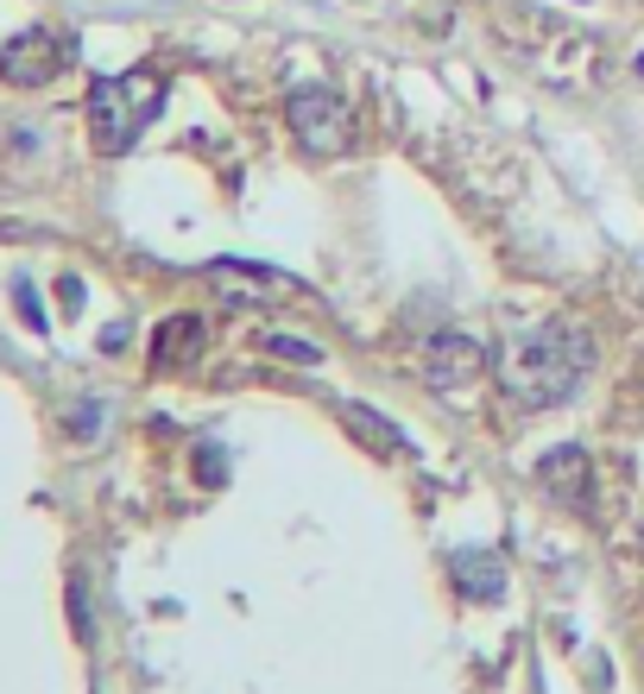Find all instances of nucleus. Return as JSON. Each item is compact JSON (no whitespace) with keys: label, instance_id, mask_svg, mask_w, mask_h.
<instances>
[{"label":"nucleus","instance_id":"nucleus-3","mask_svg":"<svg viewBox=\"0 0 644 694\" xmlns=\"http://www.w3.org/2000/svg\"><path fill=\"white\" fill-rule=\"evenodd\" d=\"M284 121H291V133H297V146L309 158H336L354 139V107L341 102L336 89H297L291 107H284Z\"/></svg>","mask_w":644,"mask_h":694},{"label":"nucleus","instance_id":"nucleus-12","mask_svg":"<svg viewBox=\"0 0 644 694\" xmlns=\"http://www.w3.org/2000/svg\"><path fill=\"white\" fill-rule=\"evenodd\" d=\"M639 77H644V57H639Z\"/></svg>","mask_w":644,"mask_h":694},{"label":"nucleus","instance_id":"nucleus-9","mask_svg":"<svg viewBox=\"0 0 644 694\" xmlns=\"http://www.w3.org/2000/svg\"><path fill=\"white\" fill-rule=\"evenodd\" d=\"M341 423H348L361 442H373L380 455H398V448H405V442H398V430H392L380 411H366V405H341Z\"/></svg>","mask_w":644,"mask_h":694},{"label":"nucleus","instance_id":"nucleus-4","mask_svg":"<svg viewBox=\"0 0 644 694\" xmlns=\"http://www.w3.org/2000/svg\"><path fill=\"white\" fill-rule=\"evenodd\" d=\"M487 341H474V334H462V329H442V334H430L423 341V379L437 391H449V386H474L481 373H487Z\"/></svg>","mask_w":644,"mask_h":694},{"label":"nucleus","instance_id":"nucleus-7","mask_svg":"<svg viewBox=\"0 0 644 694\" xmlns=\"http://www.w3.org/2000/svg\"><path fill=\"white\" fill-rule=\"evenodd\" d=\"M538 480H543V492H556L568 505H588V480H594L588 448H550L538 462Z\"/></svg>","mask_w":644,"mask_h":694},{"label":"nucleus","instance_id":"nucleus-11","mask_svg":"<svg viewBox=\"0 0 644 694\" xmlns=\"http://www.w3.org/2000/svg\"><path fill=\"white\" fill-rule=\"evenodd\" d=\"M196 474H203V487H222V474H228V455H222L215 442H203V448H196Z\"/></svg>","mask_w":644,"mask_h":694},{"label":"nucleus","instance_id":"nucleus-8","mask_svg":"<svg viewBox=\"0 0 644 694\" xmlns=\"http://www.w3.org/2000/svg\"><path fill=\"white\" fill-rule=\"evenodd\" d=\"M203 341H208L203 316H171V322L158 329V341H152V366H165V373H178V366H196Z\"/></svg>","mask_w":644,"mask_h":694},{"label":"nucleus","instance_id":"nucleus-10","mask_svg":"<svg viewBox=\"0 0 644 694\" xmlns=\"http://www.w3.org/2000/svg\"><path fill=\"white\" fill-rule=\"evenodd\" d=\"M265 348H272V354H279V361H297V366H316L323 361V348H316V341H304V334H265Z\"/></svg>","mask_w":644,"mask_h":694},{"label":"nucleus","instance_id":"nucleus-1","mask_svg":"<svg viewBox=\"0 0 644 694\" xmlns=\"http://www.w3.org/2000/svg\"><path fill=\"white\" fill-rule=\"evenodd\" d=\"M594 341L581 322H531V329H512L499 341V391L512 398L518 411H550V405H568L581 379L594 373Z\"/></svg>","mask_w":644,"mask_h":694},{"label":"nucleus","instance_id":"nucleus-6","mask_svg":"<svg viewBox=\"0 0 644 694\" xmlns=\"http://www.w3.org/2000/svg\"><path fill=\"white\" fill-rule=\"evenodd\" d=\"M64 57H70V45H64L57 32H32V38H20V45L7 52V77L13 82H52L57 70H64Z\"/></svg>","mask_w":644,"mask_h":694},{"label":"nucleus","instance_id":"nucleus-5","mask_svg":"<svg viewBox=\"0 0 644 694\" xmlns=\"http://www.w3.org/2000/svg\"><path fill=\"white\" fill-rule=\"evenodd\" d=\"M449 581L462 588V600H481V606H487V600L506 593V562H499L493 549H455V556H449Z\"/></svg>","mask_w":644,"mask_h":694},{"label":"nucleus","instance_id":"nucleus-2","mask_svg":"<svg viewBox=\"0 0 644 694\" xmlns=\"http://www.w3.org/2000/svg\"><path fill=\"white\" fill-rule=\"evenodd\" d=\"M158 107H165V82L152 70H127V77H102L89 89V133H95V146L108 158L127 152L139 133L158 121Z\"/></svg>","mask_w":644,"mask_h":694}]
</instances>
